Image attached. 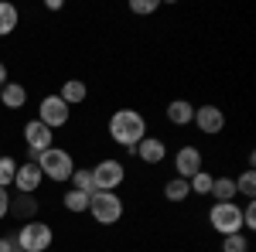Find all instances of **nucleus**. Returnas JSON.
<instances>
[{"label": "nucleus", "mask_w": 256, "mask_h": 252, "mask_svg": "<svg viewBox=\"0 0 256 252\" xmlns=\"http://www.w3.org/2000/svg\"><path fill=\"white\" fill-rule=\"evenodd\" d=\"M31 198H34V194H20V201H18V208H20L24 215H31V212H34V201H31Z\"/></svg>", "instance_id": "nucleus-28"}, {"label": "nucleus", "mask_w": 256, "mask_h": 252, "mask_svg": "<svg viewBox=\"0 0 256 252\" xmlns=\"http://www.w3.org/2000/svg\"><path fill=\"white\" fill-rule=\"evenodd\" d=\"M0 102H4L7 109H20V106L28 102V89H24L20 82H7V85L0 89Z\"/></svg>", "instance_id": "nucleus-14"}, {"label": "nucleus", "mask_w": 256, "mask_h": 252, "mask_svg": "<svg viewBox=\"0 0 256 252\" xmlns=\"http://www.w3.org/2000/svg\"><path fill=\"white\" fill-rule=\"evenodd\" d=\"M160 7V0H130V10L134 14H154Z\"/></svg>", "instance_id": "nucleus-25"}, {"label": "nucleus", "mask_w": 256, "mask_h": 252, "mask_svg": "<svg viewBox=\"0 0 256 252\" xmlns=\"http://www.w3.org/2000/svg\"><path fill=\"white\" fill-rule=\"evenodd\" d=\"M14 249H18V242L10 235H0V252H14Z\"/></svg>", "instance_id": "nucleus-29"}, {"label": "nucleus", "mask_w": 256, "mask_h": 252, "mask_svg": "<svg viewBox=\"0 0 256 252\" xmlns=\"http://www.w3.org/2000/svg\"><path fill=\"white\" fill-rule=\"evenodd\" d=\"M18 20H20L18 7H14V3H7V0H0V38L14 34V31H18Z\"/></svg>", "instance_id": "nucleus-16"}, {"label": "nucleus", "mask_w": 256, "mask_h": 252, "mask_svg": "<svg viewBox=\"0 0 256 252\" xmlns=\"http://www.w3.org/2000/svg\"><path fill=\"white\" fill-rule=\"evenodd\" d=\"M38 119L48 126V130H62V126L72 119V106H65V102L58 99V92H55V96H44L41 106H38Z\"/></svg>", "instance_id": "nucleus-7"}, {"label": "nucleus", "mask_w": 256, "mask_h": 252, "mask_svg": "<svg viewBox=\"0 0 256 252\" xmlns=\"http://www.w3.org/2000/svg\"><path fill=\"white\" fill-rule=\"evenodd\" d=\"M110 136H113V143L134 150L140 140L147 136V119H144V113H137V109H116L110 116Z\"/></svg>", "instance_id": "nucleus-1"}, {"label": "nucleus", "mask_w": 256, "mask_h": 252, "mask_svg": "<svg viewBox=\"0 0 256 252\" xmlns=\"http://www.w3.org/2000/svg\"><path fill=\"white\" fill-rule=\"evenodd\" d=\"M242 229H256V205L253 201H246V208H242Z\"/></svg>", "instance_id": "nucleus-26"}, {"label": "nucleus", "mask_w": 256, "mask_h": 252, "mask_svg": "<svg viewBox=\"0 0 256 252\" xmlns=\"http://www.w3.org/2000/svg\"><path fill=\"white\" fill-rule=\"evenodd\" d=\"M208 194H212L216 201H236V181H232V177H216Z\"/></svg>", "instance_id": "nucleus-17"}, {"label": "nucleus", "mask_w": 256, "mask_h": 252, "mask_svg": "<svg viewBox=\"0 0 256 252\" xmlns=\"http://www.w3.org/2000/svg\"><path fill=\"white\" fill-rule=\"evenodd\" d=\"M89 215L99 225H113V222L123 218V198L116 191H96L89 198Z\"/></svg>", "instance_id": "nucleus-4"}, {"label": "nucleus", "mask_w": 256, "mask_h": 252, "mask_svg": "<svg viewBox=\"0 0 256 252\" xmlns=\"http://www.w3.org/2000/svg\"><path fill=\"white\" fill-rule=\"evenodd\" d=\"M72 188H76V191H86V194H96L92 171H86V167H76V174H72Z\"/></svg>", "instance_id": "nucleus-21"}, {"label": "nucleus", "mask_w": 256, "mask_h": 252, "mask_svg": "<svg viewBox=\"0 0 256 252\" xmlns=\"http://www.w3.org/2000/svg\"><path fill=\"white\" fill-rule=\"evenodd\" d=\"M48 252H52V249H48Z\"/></svg>", "instance_id": "nucleus-32"}, {"label": "nucleus", "mask_w": 256, "mask_h": 252, "mask_svg": "<svg viewBox=\"0 0 256 252\" xmlns=\"http://www.w3.org/2000/svg\"><path fill=\"white\" fill-rule=\"evenodd\" d=\"M89 198L92 194H86V191H65V198H62V205L68 208V212H76V215H82V212H89Z\"/></svg>", "instance_id": "nucleus-18"}, {"label": "nucleus", "mask_w": 256, "mask_h": 252, "mask_svg": "<svg viewBox=\"0 0 256 252\" xmlns=\"http://www.w3.org/2000/svg\"><path fill=\"white\" fill-rule=\"evenodd\" d=\"M208 222H212L216 232L236 235V232H242V208H239L236 201H216L212 212H208Z\"/></svg>", "instance_id": "nucleus-5"}, {"label": "nucleus", "mask_w": 256, "mask_h": 252, "mask_svg": "<svg viewBox=\"0 0 256 252\" xmlns=\"http://www.w3.org/2000/svg\"><path fill=\"white\" fill-rule=\"evenodd\" d=\"M24 143H28V150H31V160L38 154H44L48 147H55V130H48L41 119H31L28 126H24Z\"/></svg>", "instance_id": "nucleus-8"}, {"label": "nucleus", "mask_w": 256, "mask_h": 252, "mask_svg": "<svg viewBox=\"0 0 256 252\" xmlns=\"http://www.w3.org/2000/svg\"><path fill=\"white\" fill-rule=\"evenodd\" d=\"M92 181H96V191H116L126 181V167L120 160H113V157H106V160H99L92 167Z\"/></svg>", "instance_id": "nucleus-6"}, {"label": "nucleus", "mask_w": 256, "mask_h": 252, "mask_svg": "<svg viewBox=\"0 0 256 252\" xmlns=\"http://www.w3.org/2000/svg\"><path fill=\"white\" fill-rule=\"evenodd\" d=\"M18 174V160L14 157H0V188H10Z\"/></svg>", "instance_id": "nucleus-23"}, {"label": "nucleus", "mask_w": 256, "mask_h": 252, "mask_svg": "<svg viewBox=\"0 0 256 252\" xmlns=\"http://www.w3.org/2000/svg\"><path fill=\"white\" fill-rule=\"evenodd\" d=\"M236 181V194H242V198H250L253 201V194H256V174H253V167L250 171H242L239 177H232Z\"/></svg>", "instance_id": "nucleus-20"}, {"label": "nucleus", "mask_w": 256, "mask_h": 252, "mask_svg": "<svg viewBox=\"0 0 256 252\" xmlns=\"http://www.w3.org/2000/svg\"><path fill=\"white\" fill-rule=\"evenodd\" d=\"M14 252H20V249H14Z\"/></svg>", "instance_id": "nucleus-31"}, {"label": "nucleus", "mask_w": 256, "mask_h": 252, "mask_svg": "<svg viewBox=\"0 0 256 252\" xmlns=\"http://www.w3.org/2000/svg\"><path fill=\"white\" fill-rule=\"evenodd\" d=\"M222 252H250V239H246L242 232L226 235V242H222Z\"/></svg>", "instance_id": "nucleus-24"}, {"label": "nucleus", "mask_w": 256, "mask_h": 252, "mask_svg": "<svg viewBox=\"0 0 256 252\" xmlns=\"http://www.w3.org/2000/svg\"><path fill=\"white\" fill-rule=\"evenodd\" d=\"M41 167L31 160V164H18V174H14V184H18V191L20 194H34L41 188Z\"/></svg>", "instance_id": "nucleus-11"}, {"label": "nucleus", "mask_w": 256, "mask_h": 252, "mask_svg": "<svg viewBox=\"0 0 256 252\" xmlns=\"http://www.w3.org/2000/svg\"><path fill=\"white\" fill-rule=\"evenodd\" d=\"M188 194H192V188H188L184 177H171V181L164 184V198H168V201H184Z\"/></svg>", "instance_id": "nucleus-19"}, {"label": "nucleus", "mask_w": 256, "mask_h": 252, "mask_svg": "<svg viewBox=\"0 0 256 252\" xmlns=\"http://www.w3.org/2000/svg\"><path fill=\"white\" fill-rule=\"evenodd\" d=\"M174 167H178V177L192 181V177L202 171V150H198V147H181L174 154Z\"/></svg>", "instance_id": "nucleus-10"}, {"label": "nucleus", "mask_w": 256, "mask_h": 252, "mask_svg": "<svg viewBox=\"0 0 256 252\" xmlns=\"http://www.w3.org/2000/svg\"><path fill=\"white\" fill-rule=\"evenodd\" d=\"M86 96H89V89H86L82 78H68V82H62L58 99L65 102V106H79V102H86Z\"/></svg>", "instance_id": "nucleus-13"}, {"label": "nucleus", "mask_w": 256, "mask_h": 252, "mask_svg": "<svg viewBox=\"0 0 256 252\" xmlns=\"http://www.w3.org/2000/svg\"><path fill=\"white\" fill-rule=\"evenodd\" d=\"M20 252H48V246L55 242V229L48 222H24L20 232L14 235Z\"/></svg>", "instance_id": "nucleus-3"}, {"label": "nucleus", "mask_w": 256, "mask_h": 252, "mask_svg": "<svg viewBox=\"0 0 256 252\" xmlns=\"http://www.w3.org/2000/svg\"><path fill=\"white\" fill-rule=\"evenodd\" d=\"M7 212H10V191H7V188H0V222L7 218Z\"/></svg>", "instance_id": "nucleus-27"}, {"label": "nucleus", "mask_w": 256, "mask_h": 252, "mask_svg": "<svg viewBox=\"0 0 256 252\" xmlns=\"http://www.w3.org/2000/svg\"><path fill=\"white\" fill-rule=\"evenodd\" d=\"M34 164L41 167V177L58 181V184L72 181V174H76V160H72V154H68V150H62V147H48L44 154L34 157Z\"/></svg>", "instance_id": "nucleus-2"}, {"label": "nucleus", "mask_w": 256, "mask_h": 252, "mask_svg": "<svg viewBox=\"0 0 256 252\" xmlns=\"http://www.w3.org/2000/svg\"><path fill=\"white\" fill-rule=\"evenodd\" d=\"M168 119H171L174 126H188V123L195 119V106H192L188 99H174V102L168 106Z\"/></svg>", "instance_id": "nucleus-15"}, {"label": "nucleus", "mask_w": 256, "mask_h": 252, "mask_svg": "<svg viewBox=\"0 0 256 252\" xmlns=\"http://www.w3.org/2000/svg\"><path fill=\"white\" fill-rule=\"evenodd\" d=\"M192 123H195L205 136H216V133L226 130V113H222L218 106H195V119H192Z\"/></svg>", "instance_id": "nucleus-9"}, {"label": "nucleus", "mask_w": 256, "mask_h": 252, "mask_svg": "<svg viewBox=\"0 0 256 252\" xmlns=\"http://www.w3.org/2000/svg\"><path fill=\"white\" fill-rule=\"evenodd\" d=\"M7 82H10V78H7V65H4V61H0V89H4V85H7Z\"/></svg>", "instance_id": "nucleus-30"}, {"label": "nucleus", "mask_w": 256, "mask_h": 252, "mask_svg": "<svg viewBox=\"0 0 256 252\" xmlns=\"http://www.w3.org/2000/svg\"><path fill=\"white\" fill-rule=\"evenodd\" d=\"M134 154H137L144 164H160V160L168 157V143H164L160 136H144L137 147H134Z\"/></svg>", "instance_id": "nucleus-12"}, {"label": "nucleus", "mask_w": 256, "mask_h": 252, "mask_svg": "<svg viewBox=\"0 0 256 252\" xmlns=\"http://www.w3.org/2000/svg\"><path fill=\"white\" fill-rule=\"evenodd\" d=\"M212 181H216V177L202 167V171H198V174L188 181V188H192V194H208V191H212Z\"/></svg>", "instance_id": "nucleus-22"}]
</instances>
